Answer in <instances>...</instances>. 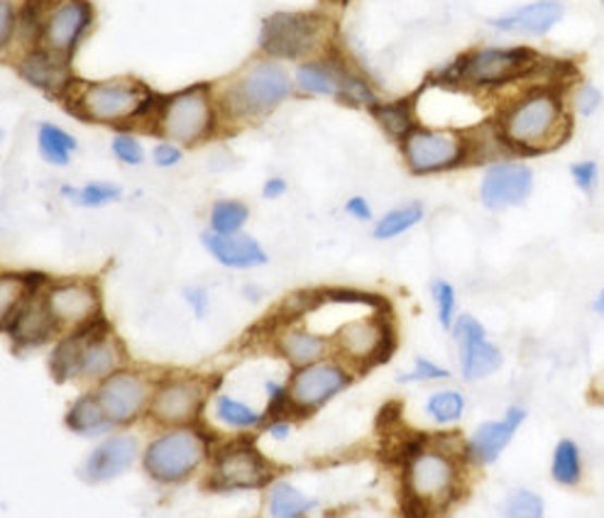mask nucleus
Masks as SVG:
<instances>
[{
    "label": "nucleus",
    "instance_id": "nucleus-1",
    "mask_svg": "<svg viewBox=\"0 0 604 518\" xmlns=\"http://www.w3.org/2000/svg\"><path fill=\"white\" fill-rule=\"evenodd\" d=\"M570 113L568 86L563 88L558 78H548L504 98L492 123L509 155L539 157L558 149L570 137Z\"/></svg>",
    "mask_w": 604,
    "mask_h": 518
},
{
    "label": "nucleus",
    "instance_id": "nucleus-2",
    "mask_svg": "<svg viewBox=\"0 0 604 518\" xmlns=\"http://www.w3.org/2000/svg\"><path fill=\"white\" fill-rule=\"evenodd\" d=\"M451 437H429L409 445L404 455L402 480L411 511L421 518L439 514L458 499L465 482L463 441L448 443Z\"/></svg>",
    "mask_w": 604,
    "mask_h": 518
},
{
    "label": "nucleus",
    "instance_id": "nucleus-3",
    "mask_svg": "<svg viewBox=\"0 0 604 518\" xmlns=\"http://www.w3.org/2000/svg\"><path fill=\"white\" fill-rule=\"evenodd\" d=\"M125 365V345L106 318L59 335L47 360L49 374L57 384H86L91 388Z\"/></svg>",
    "mask_w": 604,
    "mask_h": 518
},
{
    "label": "nucleus",
    "instance_id": "nucleus-4",
    "mask_svg": "<svg viewBox=\"0 0 604 518\" xmlns=\"http://www.w3.org/2000/svg\"><path fill=\"white\" fill-rule=\"evenodd\" d=\"M213 447L215 433L206 423L160 428L145 443L140 467L155 484L176 486L208 467Z\"/></svg>",
    "mask_w": 604,
    "mask_h": 518
},
{
    "label": "nucleus",
    "instance_id": "nucleus-5",
    "mask_svg": "<svg viewBox=\"0 0 604 518\" xmlns=\"http://www.w3.org/2000/svg\"><path fill=\"white\" fill-rule=\"evenodd\" d=\"M66 108L76 118L94 125L127 127L155 113L157 96L143 82L115 76L106 82H78L64 96Z\"/></svg>",
    "mask_w": 604,
    "mask_h": 518
},
{
    "label": "nucleus",
    "instance_id": "nucleus-6",
    "mask_svg": "<svg viewBox=\"0 0 604 518\" xmlns=\"http://www.w3.org/2000/svg\"><path fill=\"white\" fill-rule=\"evenodd\" d=\"M541 69H546V62L529 47H480L460 54L433 82L490 94L537 76Z\"/></svg>",
    "mask_w": 604,
    "mask_h": 518
},
{
    "label": "nucleus",
    "instance_id": "nucleus-7",
    "mask_svg": "<svg viewBox=\"0 0 604 518\" xmlns=\"http://www.w3.org/2000/svg\"><path fill=\"white\" fill-rule=\"evenodd\" d=\"M221 123V106L211 84H192L182 91L157 98L152 130L162 139L186 147H196L215 135Z\"/></svg>",
    "mask_w": 604,
    "mask_h": 518
},
{
    "label": "nucleus",
    "instance_id": "nucleus-8",
    "mask_svg": "<svg viewBox=\"0 0 604 518\" xmlns=\"http://www.w3.org/2000/svg\"><path fill=\"white\" fill-rule=\"evenodd\" d=\"M294 94V76L274 59H260L237 74L218 98L221 113L233 121H260Z\"/></svg>",
    "mask_w": 604,
    "mask_h": 518
},
{
    "label": "nucleus",
    "instance_id": "nucleus-9",
    "mask_svg": "<svg viewBox=\"0 0 604 518\" xmlns=\"http://www.w3.org/2000/svg\"><path fill=\"white\" fill-rule=\"evenodd\" d=\"M329 337L333 355L358 374L390 362L397 350V331L390 306L370 308L368 313L348 318Z\"/></svg>",
    "mask_w": 604,
    "mask_h": 518
},
{
    "label": "nucleus",
    "instance_id": "nucleus-10",
    "mask_svg": "<svg viewBox=\"0 0 604 518\" xmlns=\"http://www.w3.org/2000/svg\"><path fill=\"white\" fill-rule=\"evenodd\" d=\"M404 166L414 176L448 174L465 164H472L470 137L458 127L416 125L399 143Z\"/></svg>",
    "mask_w": 604,
    "mask_h": 518
},
{
    "label": "nucleus",
    "instance_id": "nucleus-11",
    "mask_svg": "<svg viewBox=\"0 0 604 518\" xmlns=\"http://www.w3.org/2000/svg\"><path fill=\"white\" fill-rule=\"evenodd\" d=\"M215 392V384L204 374L172 372L157 377L147 421L157 428L204 423L206 408Z\"/></svg>",
    "mask_w": 604,
    "mask_h": 518
},
{
    "label": "nucleus",
    "instance_id": "nucleus-12",
    "mask_svg": "<svg viewBox=\"0 0 604 518\" xmlns=\"http://www.w3.org/2000/svg\"><path fill=\"white\" fill-rule=\"evenodd\" d=\"M276 480L274 465L267 460L260 447L250 437L215 443L211 462H208L206 486L218 494L252 492L270 486Z\"/></svg>",
    "mask_w": 604,
    "mask_h": 518
},
{
    "label": "nucleus",
    "instance_id": "nucleus-13",
    "mask_svg": "<svg viewBox=\"0 0 604 518\" xmlns=\"http://www.w3.org/2000/svg\"><path fill=\"white\" fill-rule=\"evenodd\" d=\"M355 380H358V372L350 370L335 355L323 357V360L306 367H296V370H292L289 380H286L292 416L299 421V418L319 414L333 398L348 392Z\"/></svg>",
    "mask_w": 604,
    "mask_h": 518
},
{
    "label": "nucleus",
    "instance_id": "nucleus-14",
    "mask_svg": "<svg viewBox=\"0 0 604 518\" xmlns=\"http://www.w3.org/2000/svg\"><path fill=\"white\" fill-rule=\"evenodd\" d=\"M294 88L304 96L338 98V101L355 108H372L380 103L378 94L360 74H355L341 59L331 57L311 59V62H301L296 66Z\"/></svg>",
    "mask_w": 604,
    "mask_h": 518
},
{
    "label": "nucleus",
    "instance_id": "nucleus-15",
    "mask_svg": "<svg viewBox=\"0 0 604 518\" xmlns=\"http://www.w3.org/2000/svg\"><path fill=\"white\" fill-rule=\"evenodd\" d=\"M155 377L137 367L125 365L94 386L103 414L115 428H133L147 418L152 402Z\"/></svg>",
    "mask_w": 604,
    "mask_h": 518
},
{
    "label": "nucleus",
    "instance_id": "nucleus-16",
    "mask_svg": "<svg viewBox=\"0 0 604 518\" xmlns=\"http://www.w3.org/2000/svg\"><path fill=\"white\" fill-rule=\"evenodd\" d=\"M42 301L59 333H72L103 318V294L94 279H52L45 286Z\"/></svg>",
    "mask_w": 604,
    "mask_h": 518
},
{
    "label": "nucleus",
    "instance_id": "nucleus-17",
    "mask_svg": "<svg viewBox=\"0 0 604 518\" xmlns=\"http://www.w3.org/2000/svg\"><path fill=\"white\" fill-rule=\"evenodd\" d=\"M325 20L316 13H274L262 23L260 49L274 59H301L316 52Z\"/></svg>",
    "mask_w": 604,
    "mask_h": 518
},
{
    "label": "nucleus",
    "instance_id": "nucleus-18",
    "mask_svg": "<svg viewBox=\"0 0 604 518\" xmlns=\"http://www.w3.org/2000/svg\"><path fill=\"white\" fill-rule=\"evenodd\" d=\"M451 335L455 341V350H458V370L463 382H482L502 370V347L488 335V328L482 325L480 318L460 313Z\"/></svg>",
    "mask_w": 604,
    "mask_h": 518
},
{
    "label": "nucleus",
    "instance_id": "nucleus-19",
    "mask_svg": "<svg viewBox=\"0 0 604 518\" xmlns=\"http://www.w3.org/2000/svg\"><path fill=\"white\" fill-rule=\"evenodd\" d=\"M533 186H537L533 169L527 162H521V159L507 157L484 166L478 196L480 203L488 208V211L500 213L507 211V208L527 203L533 194Z\"/></svg>",
    "mask_w": 604,
    "mask_h": 518
},
{
    "label": "nucleus",
    "instance_id": "nucleus-20",
    "mask_svg": "<svg viewBox=\"0 0 604 518\" xmlns=\"http://www.w3.org/2000/svg\"><path fill=\"white\" fill-rule=\"evenodd\" d=\"M143 447V441L131 428H118L115 433L101 437L91 447V453L84 457L82 467H78V477L86 484L113 482L140 462Z\"/></svg>",
    "mask_w": 604,
    "mask_h": 518
},
{
    "label": "nucleus",
    "instance_id": "nucleus-21",
    "mask_svg": "<svg viewBox=\"0 0 604 518\" xmlns=\"http://www.w3.org/2000/svg\"><path fill=\"white\" fill-rule=\"evenodd\" d=\"M529 411L521 404L507 406L500 418L492 421H482L474 431L463 441V455L465 462L474 467H490L500 460L504 451L511 445L514 437L521 431V425L527 423Z\"/></svg>",
    "mask_w": 604,
    "mask_h": 518
},
{
    "label": "nucleus",
    "instance_id": "nucleus-22",
    "mask_svg": "<svg viewBox=\"0 0 604 518\" xmlns=\"http://www.w3.org/2000/svg\"><path fill=\"white\" fill-rule=\"evenodd\" d=\"M91 23L94 8L88 0H57L45 20L39 47H47L57 54L72 59Z\"/></svg>",
    "mask_w": 604,
    "mask_h": 518
},
{
    "label": "nucleus",
    "instance_id": "nucleus-23",
    "mask_svg": "<svg viewBox=\"0 0 604 518\" xmlns=\"http://www.w3.org/2000/svg\"><path fill=\"white\" fill-rule=\"evenodd\" d=\"M17 74L25 82L52 98L66 96L69 88L76 84V76L72 72V59L52 52L47 47H33L29 52L17 62Z\"/></svg>",
    "mask_w": 604,
    "mask_h": 518
},
{
    "label": "nucleus",
    "instance_id": "nucleus-24",
    "mask_svg": "<svg viewBox=\"0 0 604 518\" xmlns=\"http://www.w3.org/2000/svg\"><path fill=\"white\" fill-rule=\"evenodd\" d=\"M272 345L276 355L282 357V360L296 370V367H306L311 362H319L323 357H331L333 355V345H331V337L323 335L319 331H313L309 325H301V323H286L282 325L280 331L274 333L272 337Z\"/></svg>",
    "mask_w": 604,
    "mask_h": 518
},
{
    "label": "nucleus",
    "instance_id": "nucleus-25",
    "mask_svg": "<svg viewBox=\"0 0 604 518\" xmlns=\"http://www.w3.org/2000/svg\"><path fill=\"white\" fill-rule=\"evenodd\" d=\"M5 333L15 350H37V347H45L62 335L47 311L42 292L27 298Z\"/></svg>",
    "mask_w": 604,
    "mask_h": 518
},
{
    "label": "nucleus",
    "instance_id": "nucleus-26",
    "mask_svg": "<svg viewBox=\"0 0 604 518\" xmlns=\"http://www.w3.org/2000/svg\"><path fill=\"white\" fill-rule=\"evenodd\" d=\"M201 245L218 264L225 269H235V272L257 269L270 262V255H267L262 243L247 233L215 235L211 231H206L201 235Z\"/></svg>",
    "mask_w": 604,
    "mask_h": 518
},
{
    "label": "nucleus",
    "instance_id": "nucleus-27",
    "mask_svg": "<svg viewBox=\"0 0 604 518\" xmlns=\"http://www.w3.org/2000/svg\"><path fill=\"white\" fill-rule=\"evenodd\" d=\"M563 15H566V8L558 0H533V3L511 10L507 15L492 17L490 25L500 33L548 35L560 23Z\"/></svg>",
    "mask_w": 604,
    "mask_h": 518
},
{
    "label": "nucleus",
    "instance_id": "nucleus-28",
    "mask_svg": "<svg viewBox=\"0 0 604 518\" xmlns=\"http://www.w3.org/2000/svg\"><path fill=\"white\" fill-rule=\"evenodd\" d=\"M64 425L69 433H74L76 437H84V441H101V437L118 431L103 414L94 388H86L84 394H78L74 402L69 404L64 414Z\"/></svg>",
    "mask_w": 604,
    "mask_h": 518
},
{
    "label": "nucleus",
    "instance_id": "nucleus-29",
    "mask_svg": "<svg viewBox=\"0 0 604 518\" xmlns=\"http://www.w3.org/2000/svg\"><path fill=\"white\" fill-rule=\"evenodd\" d=\"M52 279L39 272H0V333H5L13 318L29 296L45 292Z\"/></svg>",
    "mask_w": 604,
    "mask_h": 518
},
{
    "label": "nucleus",
    "instance_id": "nucleus-30",
    "mask_svg": "<svg viewBox=\"0 0 604 518\" xmlns=\"http://www.w3.org/2000/svg\"><path fill=\"white\" fill-rule=\"evenodd\" d=\"M215 421L233 433H255L262 431L267 421L264 411L255 408L250 402L241 396H233L227 392H215L211 398Z\"/></svg>",
    "mask_w": 604,
    "mask_h": 518
},
{
    "label": "nucleus",
    "instance_id": "nucleus-31",
    "mask_svg": "<svg viewBox=\"0 0 604 518\" xmlns=\"http://www.w3.org/2000/svg\"><path fill=\"white\" fill-rule=\"evenodd\" d=\"M316 509L319 502L292 482L274 480L267 486V518H309Z\"/></svg>",
    "mask_w": 604,
    "mask_h": 518
},
{
    "label": "nucleus",
    "instance_id": "nucleus-32",
    "mask_svg": "<svg viewBox=\"0 0 604 518\" xmlns=\"http://www.w3.org/2000/svg\"><path fill=\"white\" fill-rule=\"evenodd\" d=\"M468 396L455 386H441L426 396L423 402V416L429 418L433 425L439 428H453L458 425L465 414H468Z\"/></svg>",
    "mask_w": 604,
    "mask_h": 518
},
{
    "label": "nucleus",
    "instance_id": "nucleus-33",
    "mask_svg": "<svg viewBox=\"0 0 604 518\" xmlns=\"http://www.w3.org/2000/svg\"><path fill=\"white\" fill-rule=\"evenodd\" d=\"M370 113L374 118V123L382 127V133L390 139H394L397 145L421 123L419 113H416V98H402V101H390V103L380 101L378 106L370 108Z\"/></svg>",
    "mask_w": 604,
    "mask_h": 518
},
{
    "label": "nucleus",
    "instance_id": "nucleus-34",
    "mask_svg": "<svg viewBox=\"0 0 604 518\" xmlns=\"http://www.w3.org/2000/svg\"><path fill=\"white\" fill-rule=\"evenodd\" d=\"M37 149L39 157L52 166H69L78 149L76 137L66 133L62 125L57 123H39L37 125Z\"/></svg>",
    "mask_w": 604,
    "mask_h": 518
},
{
    "label": "nucleus",
    "instance_id": "nucleus-35",
    "mask_svg": "<svg viewBox=\"0 0 604 518\" xmlns=\"http://www.w3.org/2000/svg\"><path fill=\"white\" fill-rule=\"evenodd\" d=\"M423 218H426V208L421 201H409L397 208H390L387 213H382L378 221H374L372 237L382 243L397 240V237L414 231V227L419 225Z\"/></svg>",
    "mask_w": 604,
    "mask_h": 518
},
{
    "label": "nucleus",
    "instance_id": "nucleus-36",
    "mask_svg": "<svg viewBox=\"0 0 604 518\" xmlns=\"http://www.w3.org/2000/svg\"><path fill=\"white\" fill-rule=\"evenodd\" d=\"M582 474H585V465H582L580 445L572 437H560L551 455V480L572 490L582 482Z\"/></svg>",
    "mask_w": 604,
    "mask_h": 518
},
{
    "label": "nucleus",
    "instance_id": "nucleus-37",
    "mask_svg": "<svg viewBox=\"0 0 604 518\" xmlns=\"http://www.w3.org/2000/svg\"><path fill=\"white\" fill-rule=\"evenodd\" d=\"M247 221H250V206L241 198H218L208 211V231L215 235L245 233Z\"/></svg>",
    "mask_w": 604,
    "mask_h": 518
},
{
    "label": "nucleus",
    "instance_id": "nucleus-38",
    "mask_svg": "<svg viewBox=\"0 0 604 518\" xmlns=\"http://www.w3.org/2000/svg\"><path fill=\"white\" fill-rule=\"evenodd\" d=\"M62 196L66 201H72L78 208H103L111 206L123 198V186L115 182H86L82 186H62Z\"/></svg>",
    "mask_w": 604,
    "mask_h": 518
},
{
    "label": "nucleus",
    "instance_id": "nucleus-39",
    "mask_svg": "<svg viewBox=\"0 0 604 518\" xmlns=\"http://www.w3.org/2000/svg\"><path fill=\"white\" fill-rule=\"evenodd\" d=\"M431 298L435 306V318H439V325L445 333L453 331L455 321H458V292L448 282V279H433L431 282Z\"/></svg>",
    "mask_w": 604,
    "mask_h": 518
},
{
    "label": "nucleus",
    "instance_id": "nucleus-40",
    "mask_svg": "<svg viewBox=\"0 0 604 518\" xmlns=\"http://www.w3.org/2000/svg\"><path fill=\"white\" fill-rule=\"evenodd\" d=\"M546 504L531 490H514L502 506V518H543Z\"/></svg>",
    "mask_w": 604,
    "mask_h": 518
},
{
    "label": "nucleus",
    "instance_id": "nucleus-41",
    "mask_svg": "<svg viewBox=\"0 0 604 518\" xmlns=\"http://www.w3.org/2000/svg\"><path fill=\"white\" fill-rule=\"evenodd\" d=\"M448 380H451L448 367H443L435 360H429V357L423 355L416 357L409 370L397 374L399 384H435V382H448Z\"/></svg>",
    "mask_w": 604,
    "mask_h": 518
},
{
    "label": "nucleus",
    "instance_id": "nucleus-42",
    "mask_svg": "<svg viewBox=\"0 0 604 518\" xmlns=\"http://www.w3.org/2000/svg\"><path fill=\"white\" fill-rule=\"evenodd\" d=\"M604 103V96L595 84L580 82L572 88H568V106L570 111L580 118H592Z\"/></svg>",
    "mask_w": 604,
    "mask_h": 518
},
{
    "label": "nucleus",
    "instance_id": "nucleus-43",
    "mask_svg": "<svg viewBox=\"0 0 604 518\" xmlns=\"http://www.w3.org/2000/svg\"><path fill=\"white\" fill-rule=\"evenodd\" d=\"M111 155L125 166H140L145 162V147L131 130H118L111 139Z\"/></svg>",
    "mask_w": 604,
    "mask_h": 518
},
{
    "label": "nucleus",
    "instance_id": "nucleus-44",
    "mask_svg": "<svg viewBox=\"0 0 604 518\" xmlns=\"http://www.w3.org/2000/svg\"><path fill=\"white\" fill-rule=\"evenodd\" d=\"M264 392V416H292L289 411V388H286V382L280 380H264L262 384Z\"/></svg>",
    "mask_w": 604,
    "mask_h": 518
},
{
    "label": "nucleus",
    "instance_id": "nucleus-45",
    "mask_svg": "<svg viewBox=\"0 0 604 518\" xmlns=\"http://www.w3.org/2000/svg\"><path fill=\"white\" fill-rule=\"evenodd\" d=\"M570 178L572 184L578 186V192H582L585 196L595 194V188L600 184V164L595 159H580V162H572Z\"/></svg>",
    "mask_w": 604,
    "mask_h": 518
},
{
    "label": "nucleus",
    "instance_id": "nucleus-46",
    "mask_svg": "<svg viewBox=\"0 0 604 518\" xmlns=\"http://www.w3.org/2000/svg\"><path fill=\"white\" fill-rule=\"evenodd\" d=\"M150 157H152L155 166L174 169V166H180L184 162V147L172 143V139H160V143L152 147Z\"/></svg>",
    "mask_w": 604,
    "mask_h": 518
},
{
    "label": "nucleus",
    "instance_id": "nucleus-47",
    "mask_svg": "<svg viewBox=\"0 0 604 518\" xmlns=\"http://www.w3.org/2000/svg\"><path fill=\"white\" fill-rule=\"evenodd\" d=\"M15 27L17 17L13 5H10V0H0V52L10 45V39L15 35Z\"/></svg>",
    "mask_w": 604,
    "mask_h": 518
},
{
    "label": "nucleus",
    "instance_id": "nucleus-48",
    "mask_svg": "<svg viewBox=\"0 0 604 518\" xmlns=\"http://www.w3.org/2000/svg\"><path fill=\"white\" fill-rule=\"evenodd\" d=\"M345 215L353 218V221L358 223H374V211H372V203L368 201L365 196H350L348 201H345Z\"/></svg>",
    "mask_w": 604,
    "mask_h": 518
},
{
    "label": "nucleus",
    "instance_id": "nucleus-49",
    "mask_svg": "<svg viewBox=\"0 0 604 518\" xmlns=\"http://www.w3.org/2000/svg\"><path fill=\"white\" fill-rule=\"evenodd\" d=\"M294 416H270L262 425V431L272 437V441H286L294 433Z\"/></svg>",
    "mask_w": 604,
    "mask_h": 518
},
{
    "label": "nucleus",
    "instance_id": "nucleus-50",
    "mask_svg": "<svg viewBox=\"0 0 604 518\" xmlns=\"http://www.w3.org/2000/svg\"><path fill=\"white\" fill-rule=\"evenodd\" d=\"M184 301L189 304L196 318H206L208 308H211V296H208V288H204V286H186Z\"/></svg>",
    "mask_w": 604,
    "mask_h": 518
},
{
    "label": "nucleus",
    "instance_id": "nucleus-51",
    "mask_svg": "<svg viewBox=\"0 0 604 518\" xmlns=\"http://www.w3.org/2000/svg\"><path fill=\"white\" fill-rule=\"evenodd\" d=\"M286 178L282 176H270L267 182L262 184V198H267V201H280V198L286 194Z\"/></svg>",
    "mask_w": 604,
    "mask_h": 518
},
{
    "label": "nucleus",
    "instance_id": "nucleus-52",
    "mask_svg": "<svg viewBox=\"0 0 604 518\" xmlns=\"http://www.w3.org/2000/svg\"><path fill=\"white\" fill-rule=\"evenodd\" d=\"M592 311H595V316L604 318V286L595 294V298H592Z\"/></svg>",
    "mask_w": 604,
    "mask_h": 518
},
{
    "label": "nucleus",
    "instance_id": "nucleus-53",
    "mask_svg": "<svg viewBox=\"0 0 604 518\" xmlns=\"http://www.w3.org/2000/svg\"><path fill=\"white\" fill-rule=\"evenodd\" d=\"M3 139H5V130L0 127V143H3Z\"/></svg>",
    "mask_w": 604,
    "mask_h": 518
}]
</instances>
